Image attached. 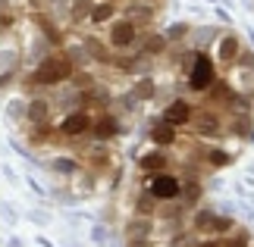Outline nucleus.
Here are the masks:
<instances>
[{
    "label": "nucleus",
    "instance_id": "1",
    "mask_svg": "<svg viewBox=\"0 0 254 247\" xmlns=\"http://www.w3.org/2000/svg\"><path fill=\"white\" fill-rule=\"evenodd\" d=\"M163 10L166 0H69L66 38L100 66H129L145 56Z\"/></svg>",
    "mask_w": 254,
    "mask_h": 247
}]
</instances>
